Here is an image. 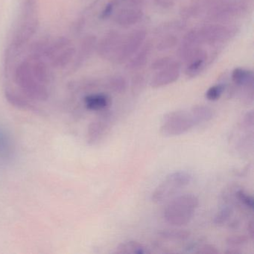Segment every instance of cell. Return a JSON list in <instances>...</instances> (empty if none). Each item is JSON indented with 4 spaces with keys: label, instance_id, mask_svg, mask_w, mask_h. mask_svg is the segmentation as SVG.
I'll list each match as a JSON object with an SVG mask.
<instances>
[{
    "label": "cell",
    "instance_id": "obj_8",
    "mask_svg": "<svg viewBox=\"0 0 254 254\" xmlns=\"http://www.w3.org/2000/svg\"><path fill=\"white\" fill-rule=\"evenodd\" d=\"M200 44H216L229 39L231 30L221 25H206L196 29Z\"/></svg>",
    "mask_w": 254,
    "mask_h": 254
},
{
    "label": "cell",
    "instance_id": "obj_26",
    "mask_svg": "<svg viewBox=\"0 0 254 254\" xmlns=\"http://www.w3.org/2000/svg\"><path fill=\"white\" fill-rule=\"evenodd\" d=\"M233 215V209L230 206H225L223 207L214 218V224L215 225L221 226L225 224Z\"/></svg>",
    "mask_w": 254,
    "mask_h": 254
},
{
    "label": "cell",
    "instance_id": "obj_25",
    "mask_svg": "<svg viewBox=\"0 0 254 254\" xmlns=\"http://www.w3.org/2000/svg\"><path fill=\"white\" fill-rule=\"evenodd\" d=\"M178 44V38L173 35L165 36L157 46V50L160 52L166 51L174 48Z\"/></svg>",
    "mask_w": 254,
    "mask_h": 254
},
{
    "label": "cell",
    "instance_id": "obj_6",
    "mask_svg": "<svg viewBox=\"0 0 254 254\" xmlns=\"http://www.w3.org/2000/svg\"><path fill=\"white\" fill-rule=\"evenodd\" d=\"M75 50L67 38H60L53 44H45L43 56L50 60L54 67H64L73 59Z\"/></svg>",
    "mask_w": 254,
    "mask_h": 254
},
{
    "label": "cell",
    "instance_id": "obj_19",
    "mask_svg": "<svg viewBox=\"0 0 254 254\" xmlns=\"http://www.w3.org/2000/svg\"><path fill=\"white\" fill-rule=\"evenodd\" d=\"M190 112L197 125L210 121L214 117L213 110L206 105H195L191 108Z\"/></svg>",
    "mask_w": 254,
    "mask_h": 254
},
{
    "label": "cell",
    "instance_id": "obj_34",
    "mask_svg": "<svg viewBox=\"0 0 254 254\" xmlns=\"http://www.w3.org/2000/svg\"><path fill=\"white\" fill-rule=\"evenodd\" d=\"M247 230H248V236H249L250 239L251 241H254V221L251 220L248 222V227H247Z\"/></svg>",
    "mask_w": 254,
    "mask_h": 254
},
{
    "label": "cell",
    "instance_id": "obj_14",
    "mask_svg": "<svg viewBox=\"0 0 254 254\" xmlns=\"http://www.w3.org/2000/svg\"><path fill=\"white\" fill-rule=\"evenodd\" d=\"M152 45L148 43L142 47L137 53H135L130 62L127 64L126 68L129 70H137L146 64L150 56H151Z\"/></svg>",
    "mask_w": 254,
    "mask_h": 254
},
{
    "label": "cell",
    "instance_id": "obj_36",
    "mask_svg": "<svg viewBox=\"0 0 254 254\" xmlns=\"http://www.w3.org/2000/svg\"><path fill=\"white\" fill-rule=\"evenodd\" d=\"M225 253L227 254H240L241 251H239V248H230V249L227 250Z\"/></svg>",
    "mask_w": 254,
    "mask_h": 254
},
{
    "label": "cell",
    "instance_id": "obj_33",
    "mask_svg": "<svg viewBox=\"0 0 254 254\" xmlns=\"http://www.w3.org/2000/svg\"><path fill=\"white\" fill-rule=\"evenodd\" d=\"M144 85V78L143 77L138 75V76L134 77L132 82V90L133 93H139L140 90H142V87Z\"/></svg>",
    "mask_w": 254,
    "mask_h": 254
},
{
    "label": "cell",
    "instance_id": "obj_7",
    "mask_svg": "<svg viewBox=\"0 0 254 254\" xmlns=\"http://www.w3.org/2000/svg\"><path fill=\"white\" fill-rule=\"evenodd\" d=\"M146 32L144 29L133 31L127 38L122 40L113 60L117 64H122L128 60L142 47L146 38Z\"/></svg>",
    "mask_w": 254,
    "mask_h": 254
},
{
    "label": "cell",
    "instance_id": "obj_24",
    "mask_svg": "<svg viewBox=\"0 0 254 254\" xmlns=\"http://www.w3.org/2000/svg\"><path fill=\"white\" fill-rule=\"evenodd\" d=\"M235 195L238 201L243 205L247 209L252 211L254 209V200L252 196L246 192L245 190L242 189H239L235 191Z\"/></svg>",
    "mask_w": 254,
    "mask_h": 254
},
{
    "label": "cell",
    "instance_id": "obj_9",
    "mask_svg": "<svg viewBox=\"0 0 254 254\" xmlns=\"http://www.w3.org/2000/svg\"><path fill=\"white\" fill-rule=\"evenodd\" d=\"M113 123L114 116L111 112L105 110L90 125L88 133L89 141L92 144L100 142L111 130Z\"/></svg>",
    "mask_w": 254,
    "mask_h": 254
},
{
    "label": "cell",
    "instance_id": "obj_27",
    "mask_svg": "<svg viewBox=\"0 0 254 254\" xmlns=\"http://www.w3.org/2000/svg\"><path fill=\"white\" fill-rule=\"evenodd\" d=\"M225 90L224 84H216L208 89L205 93V97L209 101H216L220 99Z\"/></svg>",
    "mask_w": 254,
    "mask_h": 254
},
{
    "label": "cell",
    "instance_id": "obj_32",
    "mask_svg": "<svg viewBox=\"0 0 254 254\" xmlns=\"http://www.w3.org/2000/svg\"><path fill=\"white\" fill-rule=\"evenodd\" d=\"M117 5V0H112L111 2H108L106 6H105V8H104L103 11H102V14H101V18L106 19L109 17L111 15V14H112L114 8H115Z\"/></svg>",
    "mask_w": 254,
    "mask_h": 254
},
{
    "label": "cell",
    "instance_id": "obj_3",
    "mask_svg": "<svg viewBox=\"0 0 254 254\" xmlns=\"http://www.w3.org/2000/svg\"><path fill=\"white\" fill-rule=\"evenodd\" d=\"M191 181V174L186 171L172 172L156 187L151 200L155 203H163L187 187Z\"/></svg>",
    "mask_w": 254,
    "mask_h": 254
},
{
    "label": "cell",
    "instance_id": "obj_5",
    "mask_svg": "<svg viewBox=\"0 0 254 254\" xmlns=\"http://www.w3.org/2000/svg\"><path fill=\"white\" fill-rule=\"evenodd\" d=\"M196 125L190 111H172L163 117L160 132L165 136H180L191 130Z\"/></svg>",
    "mask_w": 254,
    "mask_h": 254
},
{
    "label": "cell",
    "instance_id": "obj_16",
    "mask_svg": "<svg viewBox=\"0 0 254 254\" xmlns=\"http://www.w3.org/2000/svg\"><path fill=\"white\" fill-rule=\"evenodd\" d=\"M242 8H243L242 5H239V4H226L214 8L209 15H210V18L213 20H225L226 18L236 15V14L240 12Z\"/></svg>",
    "mask_w": 254,
    "mask_h": 254
},
{
    "label": "cell",
    "instance_id": "obj_15",
    "mask_svg": "<svg viewBox=\"0 0 254 254\" xmlns=\"http://www.w3.org/2000/svg\"><path fill=\"white\" fill-rule=\"evenodd\" d=\"M111 103V98L103 93L89 95L84 99L86 108L90 111H104L110 106Z\"/></svg>",
    "mask_w": 254,
    "mask_h": 254
},
{
    "label": "cell",
    "instance_id": "obj_29",
    "mask_svg": "<svg viewBox=\"0 0 254 254\" xmlns=\"http://www.w3.org/2000/svg\"><path fill=\"white\" fill-rule=\"evenodd\" d=\"M198 254H218L219 253L218 248L212 244H205L195 251Z\"/></svg>",
    "mask_w": 254,
    "mask_h": 254
},
{
    "label": "cell",
    "instance_id": "obj_21",
    "mask_svg": "<svg viewBox=\"0 0 254 254\" xmlns=\"http://www.w3.org/2000/svg\"><path fill=\"white\" fill-rule=\"evenodd\" d=\"M159 236L162 239L171 242H184L190 238V233L182 229H169L159 232Z\"/></svg>",
    "mask_w": 254,
    "mask_h": 254
},
{
    "label": "cell",
    "instance_id": "obj_11",
    "mask_svg": "<svg viewBox=\"0 0 254 254\" xmlns=\"http://www.w3.org/2000/svg\"><path fill=\"white\" fill-rule=\"evenodd\" d=\"M122 40L123 38L119 32L116 31L108 32L96 44L98 54L103 59H114Z\"/></svg>",
    "mask_w": 254,
    "mask_h": 254
},
{
    "label": "cell",
    "instance_id": "obj_30",
    "mask_svg": "<svg viewBox=\"0 0 254 254\" xmlns=\"http://www.w3.org/2000/svg\"><path fill=\"white\" fill-rule=\"evenodd\" d=\"M172 62V59L169 57H164L157 59V60L151 64V69H154V70H160V69L166 67V66L170 64Z\"/></svg>",
    "mask_w": 254,
    "mask_h": 254
},
{
    "label": "cell",
    "instance_id": "obj_35",
    "mask_svg": "<svg viewBox=\"0 0 254 254\" xmlns=\"http://www.w3.org/2000/svg\"><path fill=\"white\" fill-rule=\"evenodd\" d=\"M155 2H157V5L164 8L172 6L174 5L173 0H155Z\"/></svg>",
    "mask_w": 254,
    "mask_h": 254
},
{
    "label": "cell",
    "instance_id": "obj_4",
    "mask_svg": "<svg viewBox=\"0 0 254 254\" xmlns=\"http://www.w3.org/2000/svg\"><path fill=\"white\" fill-rule=\"evenodd\" d=\"M15 81L23 93L35 100H44L48 96L47 85L32 73L28 60L20 63L15 70Z\"/></svg>",
    "mask_w": 254,
    "mask_h": 254
},
{
    "label": "cell",
    "instance_id": "obj_2",
    "mask_svg": "<svg viewBox=\"0 0 254 254\" xmlns=\"http://www.w3.org/2000/svg\"><path fill=\"white\" fill-rule=\"evenodd\" d=\"M38 26V0H24L17 32L13 39L14 50H20L36 32Z\"/></svg>",
    "mask_w": 254,
    "mask_h": 254
},
{
    "label": "cell",
    "instance_id": "obj_31",
    "mask_svg": "<svg viewBox=\"0 0 254 254\" xmlns=\"http://www.w3.org/2000/svg\"><path fill=\"white\" fill-rule=\"evenodd\" d=\"M242 127L243 128L248 129V130H253L254 128V111H249L244 116Z\"/></svg>",
    "mask_w": 254,
    "mask_h": 254
},
{
    "label": "cell",
    "instance_id": "obj_10",
    "mask_svg": "<svg viewBox=\"0 0 254 254\" xmlns=\"http://www.w3.org/2000/svg\"><path fill=\"white\" fill-rule=\"evenodd\" d=\"M141 6V0H130L127 6L119 11L116 16V22L125 27L139 23L143 17V11Z\"/></svg>",
    "mask_w": 254,
    "mask_h": 254
},
{
    "label": "cell",
    "instance_id": "obj_13",
    "mask_svg": "<svg viewBox=\"0 0 254 254\" xmlns=\"http://www.w3.org/2000/svg\"><path fill=\"white\" fill-rule=\"evenodd\" d=\"M207 60V53L202 49L194 50L185 61L187 68L185 72L187 76L194 78L200 73L204 68L205 62Z\"/></svg>",
    "mask_w": 254,
    "mask_h": 254
},
{
    "label": "cell",
    "instance_id": "obj_1",
    "mask_svg": "<svg viewBox=\"0 0 254 254\" xmlns=\"http://www.w3.org/2000/svg\"><path fill=\"white\" fill-rule=\"evenodd\" d=\"M198 204V198L194 194L178 196L168 203L163 211V218L171 225H186L191 221Z\"/></svg>",
    "mask_w": 254,
    "mask_h": 254
},
{
    "label": "cell",
    "instance_id": "obj_20",
    "mask_svg": "<svg viewBox=\"0 0 254 254\" xmlns=\"http://www.w3.org/2000/svg\"><path fill=\"white\" fill-rule=\"evenodd\" d=\"M96 38L95 36H88L83 41L82 44L80 48L79 53L77 59V65L82 64L86 59L90 57V55L93 53V50L96 47Z\"/></svg>",
    "mask_w": 254,
    "mask_h": 254
},
{
    "label": "cell",
    "instance_id": "obj_22",
    "mask_svg": "<svg viewBox=\"0 0 254 254\" xmlns=\"http://www.w3.org/2000/svg\"><path fill=\"white\" fill-rule=\"evenodd\" d=\"M12 142L8 133L0 128V157L8 159L12 154Z\"/></svg>",
    "mask_w": 254,
    "mask_h": 254
},
{
    "label": "cell",
    "instance_id": "obj_12",
    "mask_svg": "<svg viewBox=\"0 0 254 254\" xmlns=\"http://www.w3.org/2000/svg\"><path fill=\"white\" fill-rule=\"evenodd\" d=\"M181 75V64L173 62L166 67L159 70V72L151 79V87L159 88L169 85L176 81Z\"/></svg>",
    "mask_w": 254,
    "mask_h": 254
},
{
    "label": "cell",
    "instance_id": "obj_17",
    "mask_svg": "<svg viewBox=\"0 0 254 254\" xmlns=\"http://www.w3.org/2000/svg\"><path fill=\"white\" fill-rule=\"evenodd\" d=\"M115 254H145L150 253L145 245L136 241H127L120 244L114 251Z\"/></svg>",
    "mask_w": 254,
    "mask_h": 254
},
{
    "label": "cell",
    "instance_id": "obj_28",
    "mask_svg": "<svg viewBox=\"0 0 254 254\" xmlns=\"http://www.w3.org/2000/svg\"><path fill=\"white\" fill-rule=\"evenodd\" d=\"M250 239L248 235H236V236H230L227 239V244L231 248H238L243 246L248 243Z\"/></svg>",
    "mask_w": 254,
    "mask_h": 254
},
{
    "label": "cell",
    "instance_id": "obj_23",
    "mask_svg": "<svg viewBox=\"0 0 254 254\" xmlns=\"http://www.w3.org/2000/svg\"><path fill=\"white\" fill-rule=\"evenodd\" d=\"M108 89L116 93H122L127 88V81L122 75H114L108 81Z\"/></svg>",
    "mask_w": 254,
    "mask_h": 254
},
{
    "label": "cell",
    "instance_id": "obj_18",
    "mask_svg": "<svg viewBox=\"0 0 254 254\" xmlns=\"http://www.w3.org/2000/svg\"><path fill=\"white\" fill-rule=\"evenodd\" d=\"M232 80L235 84L242 87H254V73L252 71L242 68H236L232 72Z\"/></svg>",
    "mask_w": 254,
    "mask_h": 254
}]
</instances>
